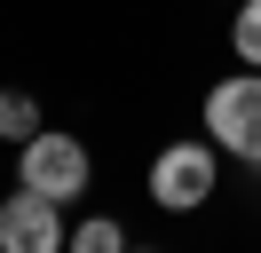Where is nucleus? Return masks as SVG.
<instances>
[{"label": "nucleus", "mask_w": 261, "mask_h": 253, "mask_svg": "<svg viewBox=\"0 0 261 253\" xmlns=\"http://www.w3.org/2000/svg\"><path fill=\"white\" fill-rule=\"evenodd\" d=\"M206 142L238 166H261V71L253 63L206 87Z\"/></svg>", "instance_id": "nucleus-1"}, {"label": "nucleus", "mask_w": 261, "mask_h": 253, "mask_svg": "<svg viewBox=\"0 0 261 253\" xmlns=\"http://www.w3.org/2000/svg\"><path fill=\"white\" fill-rule=\"evenodd\" d=\"M16 182L40 190V198H56V206H71L95 182V158H87L80 135H48V127H40L32 142H16Z\"/></svg>", "instance_id": "nucleus-2"}, {"label": "nucleus", "mask_w": 261, "mask_h": 253, "mask_svg": "<svg viewBox=\"0 0 261 253\" xmlns=\"http://www.w3.org/2000/svg\"><path fill=\"white\" fill-rule=\"evenodd\" d=\"M214 182H222V150L198 135L166 142L159 158H150V206H166V214H198V206L214 198Z\"/></svg>", "instance_id": "nucleus-3"}, {"label": "nucleus", "mask_w": 261, "mask_h": 253, "mask_svg": "<svg viewBox=\"0 0 261 253\" xmlns=\"http://www.w3.org/2000/svg\"><path fill=\"white\" fill-rule=\"evenodd\" d=\"M64 206L16 182V198H0V253H64Z\"/></svg>", "instance_id": "nucleus-4"}, {"label": "nucleus", "mask_w": 261, "mask_h": 253, "mask_svg": "<svg viewBox=\"0 0 261 253\" xmlns=\"http://www.w3.org/2000/svg\"><path fill=\"white\" fill-rule=\"evenodd\" d=\"M40 135V103L24 87H0V142H32Z\"/></svg>", "instance_id": "nucleus-5"}, {"label": "nucleus", "mask_w": 261, "mask_h": 253, "mask_svg": "<svg viewBox=\"0 0 261 253\" xmlns=\"http://www.w3.org/2000/svg\"><path fill=\"white\" fill-rule=\"evenodd\" d=\"M64 253H127V230H119L111 214H87L80 230L64 237Z\"/></svg>", "instance_id": "nucleus-6"}, {"label": "nucleus", "mask_w": 261, "mask_h": 253, "mask_svg": "<svg viewBox=\"0 0 261 253\" xmlns=\"http://www.w3.org/2000/svg\"><path fill=\"white\" fill-rule=\"evenodd\" d=\"M229 47H238V63L261 71V0H238V16H229Z\"/></svg>", "instance_id": "nucleus-7"}, {"label": "nucleus", "mask_w": 261, "mask_h": 253, "mask_svg": "<svg viewBox=\"0 0 261 253\" xmlns=\"http://www.w3.org/2000/svg\"><path fill=\"white\" fill-rule=\"evenodd\" d=\"M127 253H159V245H127Z\"/></svg>", "instance_id": "nucleus-8"}, {"label": "nucleus", "mask_w": 261, "mask_h": 253, "mask_svg": "<svg viewBox=\"0 0 261 253\" xmlns=\"http://www.w3.org/2000/svg\"><path fill=\"white\" fill-rule=\"evenodd\" d=\"M229 8H238V0H229Z\"/></svg>", "instance_id": "nucleus-9"}]
</instances>
